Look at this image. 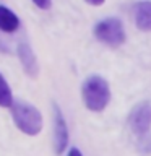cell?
<instances>
[{"mask_svg":"<svg viewBox=\"0 0 151 156\" xmlns=\"http://www.w3.org/2000/svg\"><path fill=\"white\" fill-rule=\"evenodd\" d=\"M19 28V18L5 5H0V31L15 33Z\"/></svg>","mask_w":151,"mask_h":156,"instance_id":"8","label":"cell"},{"mask_svg":"<svg viewBox=\"0 0 151 156\" xmlns=\"http://www.w3.org/2000/svg\"><path fill=\"white\" fill-rule=\"evenodd\" d=\"M31 2L41 10H51L52 7V0H31Z\"/></svg>","mask_w":151,"mask_h":156,"instance_id":"11","label":"cell"},{"mask_svg":"<svg viewBox=\"0 0 151 156\" xmlns=\"http://www.w3.org/2000/svg\"><path fill=\"white\" fill-rule=\"evenodd\" d=\"M81 98L86 109L91 112H102L111 101V88L101 75L88 76L81 85Z\"/></svg>","mask_w":151,"mask_h":156,"instance_id":"1","label":"cell"},{"mask_svg":"<svg viewBox=\"0 0 151 156\" xmlns=\"http://www.w3.org/2000/svg\"><path fill=\"white\" fill-rule=\"evenodd\" d=\"M18 58L21 62L23 70L26 72V75L36 78L39 75V63H37V57L34 51L31 49L28 42H19L18 44Z\"/></svg>","mask_w":151,"mask_h":156,"instance_id":"6","label":"cell"},{"mask_svg":"<svg viewBox=\"0 0 151 156\" xmlns=\"http://www.w3.org/2000/svg\"><path fill=\"white\" fill-rule=\"evenodd\" d=\"M93 34L99 42H102L107 47L117 49L125 42V29L124 24L119 18L109 16L101 20L99 23L94 24L93 28Z\"/></svg>","mask_w":151,"mask_h":156,"instance_id":"3","label":"cell"},{"mask_svg":"<svg viewBox=\"0 0 151 156\" xmlns=\"http://www.w3.org/2000/svg\"><path fill=\"white\" fill-rule=\"evenodd\" d=\"M135 13V24L140 31L149 33L151 31V0H140L133 8Z\"/></svg>","mask_w":151,"mask_h":156,"instance_id":"7","label":"cell"},{"mask_svg":"<svg viewBox=\"0 0 151 156\" xmlns=\"http://www.w3.org/2000/svg\"><path fill=\"white\" fill-rule=\"evenodd\" d=\"M136 148H138V151H140V153H143V154H151V133H149V132L138 136Z\"/></svg>","mask_w":151,"mask_h":156,"instance_id":"10","label":"cell"},{"mask_svg":"<svg viewBox=\"0 0 151 156\" xmlns=\"http://www.w3.org/2000/svg\"><path fill=\"white\" fill-rule=\"evenodd\" d=\"M68 146V127L60 107L54 104V151L62 154Z\"/></svg>","mask_w":151,"mask_h":156,"instance_id":"5","label":"cell"},{"mask_svg":"<svg viewBox=\"0 0 151 156\" xmlns=\"http://www.w3.org/2000/svg\"><path fill=\"white\" fill-rule=\"evenodd\" d=\"M86 3H90V5H93V7H101L102 3L106 2V0H85Z\"/></svg>","mask_w":151,"mask_h":156,"instance_id":"12","label":"cell"},{"mask_svg":"<svg viewBox=\"0 0 151 156\" xmlns=\"http://www.w3.org/2000/svg\"><path fill=\"white\" fill-rule=\"evenodd\" d=\"M67 156H83V153L78 148H70V151H68Z\"/></svg>","mask_w":151,"mask_h":156,"instance_id":"13","label":"cell"},{"mask_svg":"<svg viewBox=\"0 0 151 156\" xmlns=\"http://www.w3.org/2000/svg\"><path fill=\"white\" fill-rule=\"evenodd\" d=\"M13 93L10 90L7 80L3 78V75L0 73V107H12L13 106Z\"/></svg>","mask_w":151,"mask_h":156,"instance_id":"9","label":"cell"},{"mask_svg":"<svg viewBox=\"0 0 151 156\" xmlns=\"http://www.w3.org/2000/svg\"><path fill=\"white\" fill-rule=\"evenodd\" d=\"M12 109V119L18 130L24 135L36 136L42 130V114L36 106L28 104L24 101H15Z\"/></svg>","mask_w":151,"mask_h":156,"instance_id":"2","label":"cell"},{"mask_svg":"<svg viewBox=\"0 0 151 156\" xmlns=\"http://www.w3.org/2000/svg\"><path fill=\"white\" fill-rule=\"evenodd\" d=\"M128 125L130 130L136 135H145L151 129V102L143 101L138 102L128 115Z\"/></svg>","mask_w":151,"mask_h":156,"instance_id":"4","label":"cell"}]
</instances>
